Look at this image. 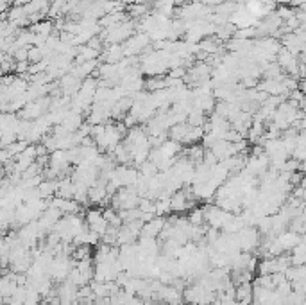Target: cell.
Masks as SVG:
<instances>
[{
    "instance_id": "obj_1",
    "label": "cell",
    "mask_w": 306,
    "mask_h": 305,
    "mask_svg": "<svg viewBox=\"0 0 306 305\" xmlns=\"http://www.w3.org/2000/svg\"><path fill=\"white\" fill-rule=\"evenodd\" d=\"M236 239L242 251H253L260 244V232L255 226H244L240 232H236Z\"/></svg>"
},
{
    "instance_id": "obj_2",
    "label": "cell",
    "mask_w": 306,
    "mask_h": 305,
    "mask_svg": "<svg viewBox=\"0 0 306 305\" xmlns=\"http://www.w3.org/2000/svg\"><path fill=\"white\" fill-rule=\"evenodd\" d=\"M163 226H165V217H152L151 221H147L143 223L141 226V232L140 235L141 237H158L163 230Z\"/></svg>"
},
{
    "instance_id": "obj_3",
    "label": "cell",
    "mask_w": 306,
    "mask_h": 305,
    "mask_svg": "<svg viewBox=\"0 0 306 305\" xmlns=\"http://www.w3.org/2000/svg\"><path fill=\"white\" fill-rule=\"evenodd\" d=\"M235 300L238 305L253 304V282H242L235 287Z\"/></svg>"
},
{
    "instance_id": "obj_4",
    "label": "cell",
    "mask_w": 306,
    "mask_h": 305,
    "mask_svg": "<svg viewBox=\"0 0 306 305\" xmlns=\"http://www.w3.org/2000/svg\"><path fill=\"white\" fill-rule=\"evenodd\" d=\"M48 205L54 207V208H57L63 216H65V214H77V212L81 210L79 203H76L74 199H65V197H54Z\"/></svg>"
},
{
    "instance_id": "obj_5",
    "label": "cell",
    "mask_w": 306,
    "mask_h": 305,
    "mask_svg": "<svg viewBox=\"0 0 306 305\" xmlns=\"http://www.w3.org/2000/svg\"><path fill=\"white\" fill-rule=\"evenodd\" d=\"M190 205H192V203L186 199L184 190H177V192H174L170 196V212H177L179 214V212L186 210Z\"/></svg>"
},
{
    "instance_id": "obj_6",
    "label": "cell",
    "mask_w": 306,
    "mask_h": 305,
    "mask_svg": "<svg viewBox=\"0 0 306 305\" xmlns=\"http://www.w3.org/2000/svg\"><path fill=\"white\" fill-rule=\"evenodd\" d=\"M29 31H31L33 34H36V36L45 38V40H47V38L52 34V31H54V22H52V20H48V18L40 20V22H36V24L31 25V29H29Z\"/></svg>"
},
{
    "instance_id": "obj_7",
    "label": "cell",
    "mask_w": 306,
    "mask_h": 305,
    "mask_svg": "<svg viewBox=\"0 0 306 305\" xmlns=\"http://www.w3.org/2000/svg\"><path fill=\"white\" fill-rule=\"evenodd\" d=\"M48 5H50L48 0H33V2H29L27 5H24V11L27 16H31V14H38V13L47 14Z\"/></svg>"
},
{
    "instance_id": "obj_8",
    "label": "cell",
    "mask_w": 306,
    "mask_h": 305,
    "mask_svg": "<svg viewBox=\"0 0 306 305\" xmlns=\"http://www.w3.org/2000/svg\"><path fill=\"white\" fill-rule=\"evenodd\" d=\"M36 188H38L40 197H42V199H50L52 196H56L57 180H43Z\"/></svg>"
},
{
    "instance_id": "obj_9",
    "label": "cell",
    "mask_w": 306,
    "mask_h": 305,
    "mask_svg": "<svg viewBox=\"0 0 306 305\" xmlns=\"http://www.w3.org/2000/svg\"><path fill=\"white\" fill-rule=\"evenodd\" d=\"M283 273H285V278H287L288 282H299L306 278L305 266H290V268H287Z\"/></svg>"
},
{
    "instance_id": "obj_10",
    "label": "cell",
    "mask_w": 306,
    "mask_h": 305,
    "mask_svg": "<svg viewBox=\"0 0 306 305\" xmlns=\"http://www.w3.org/2000/svg\"><path fill=\"white\" fill-rule=\"evenodd\" d=\"M25 16H27V14H25V11H24V5H13V7H9L7 13H5V18H7L9 24H16V22H20L22 18H25Z\"/></svg>"
},
{
    "instance_id": "obj_11",
    "label": "cell",
    "mask_w": 306,
    "mask_h": 305,
    "mask_svg": "<svg viewBox=\"0 0 306 305\" xmlns=\"http://www.w3.org/2000/svg\"><path fill=\"white\" fill-rule=\"evenodd\" d=\"M128 9H129V14H131V16H134V18H141V16H145V14L149 13V4H138V2H134V4L129 5Z\"/></svg>"
},
{
    "instance_id": "obj_12",
    "label": "cell",
    "mask_w": 306,
    "mask_h": 305,
    "mask_svg": "<svg viewBox=\"0 0 306 305\" xmlns=\"http://www.w3.org/2000/svg\"><path fill=\"white\" fill-rule=\"evenodd\" d=\"M188 223L192 226H203L206 221H204V212L203 208H193L192 214L188 216Z\"/></svg>"
},
{
    "instance_id": "obj_13",
    "label": "cell",
    "mask_w": 306,
    "mask_h": 305,
    "mask_svg": "<svg viewBox=\"0 0 306 305\" xmlns=\"http://www.w3.org/2000/svg\"><path fill=\"white\" fill-rule=\"evenodd\" d=\"M141 169H140V174L141 176H143V178H152V176H156V174H158V169H156V165L152 164L151 160H145V162H143V164L140 165Z\"/></svg>"
},
{
    "instance_id": "obj_14",
    "label": "cell",
    "mask_w": 306,
    "mask_h": 305,
    "mask_svg": "<svg viewBox=\"0 0 306 305\" xmlns=\"http://www.w3.org/2000/svg\"><path fill=\"white\" fill-rule=\"evenodd\" d=\"M42 295H40L36 289H27L25 293V300H24V305H40L42 304Z\"/></svg>"
},
{
    "instance_id": "obj_15",
    "label": "cell",
    "mask_w": 306,
    "mask_h": 305,
    "mask_svg": "<svg viewBox=\"0 0 306 305\" xmlns=\"http://www.w3.org/2000/svg\"><path fill=\"white\" fill-rule=\"evenodd\" d=\"M29 146V142L27 140H16V142H13L9 147H5V149L9 151V155H11V158H14V156H18L22 151L25 149V147Z\"/></svg>"
},
{
    "instance_id": "obj_16",
    "label": "cell",
    "mask_w": 306,
    "mask_h": 305,
    "mask_svg": "<svg viewBox=\"0 0 306 305\" xmlns=\"http://www.w3.org/2000/svg\"><path fill=\"white\" fill-rule=\"evenodd\" d=\"M9 160H13L11 158V155H9V151L7 149H0V164L2 165H5Z\"/></svg>"
},
{
    "instance_id": "obj_17",
    "label": "cell",
    "mask_w": 306,
    "mask_h": 305,
    "mask_svg": "<svg viewBox=\"0 0 306 305\" xmlns=\"http://www.w3.org/2000/svg\"><path fill=\"white\" fill-rule=\"evenodd\" d=\"M9 7H11L9 2H5V0H0V14L7 13V9H9Z\"/></svg>"
},
{
    "instance_id": "obj_18",
    "label": "cell",
    "mask_w": 306,
    "mask_h": 305,
    "mask_svg": "<svg viewBox=\"0 0 306 305\" xmlns=\"http://www.w3.org/2000/svg\"><path fill=\"white\" fill-rule=\"evenodd\" d=\"M126 305H143V302H141L140 298H138V296H131V298H129L128 304H126Z\"/></svg>"
},
{
    "instance_id": "obj_19",
    "label": "cell",
    "mask_w": 306,
    "mask_h": 305,
    "mask_svg": "<svg viewBox=\"0 0 306 305\" xmlns=\"http://www.w3.org/2000/svg\"><path fill=\"white\" fill-rule=\"evenodd\" d=\"M29 2H33V0H13L14 5H27Z\"/></svg>"
},
{
    "instance_id": "obj_20",
    "label": "cell",
    "mask_w": 306,
    "mask_h": 305,
    "mask_svg": "<svg viewBox=\"0 0 306 305\" xmlns=\"http://www.w3.org/2000/svg\"><path fill=\"white\" fill-rule=\"evenodd\" d=\"M4 284H5V275H2V273H0V291H2Z\"/></svg>"
},
{
    "instance_id": "obj_21",
    "label": "cell",
    "mask_w": 306,
    "mask_h": 305,
    "mask_svg": "<svg viewBox=\"0 0 306 305\" xmlns=\"http://www.w3.org/2000/svg\"><path fill=\"white\" fill-rule=\"evenodd\" d=\"M4 176H5V169H4V165L0 164V180H4Z\"/></svg>"
},
{
    "instance_id": "obj_22",
    "label": "cell",
    "mask_w": 306,
    "mask_h": 305,
    "mask_svg": "<svg viewBox=\"0 0 306 305\" xmlns=\"http://www.w3.org/2000/svg\"><path fill=\"white\" fill-rule=\"evenodd\" d=\"M154 305H167L165 302H154Z\"/></svg>"
}]
</instances>
